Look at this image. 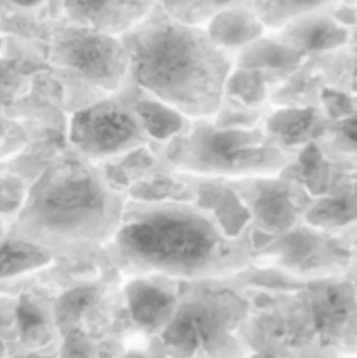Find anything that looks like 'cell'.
Wrapping results in <instances>:
<instances>
[{"label": "cell", "instance_id": "cell-1", "mask_svg": "<svg viewBox=\"0 0 357 358\" xmlns=\"http://www.w3.org/2000/svg\"><path fill=\"white\" fill-rule=\"evenodd\" d=\"M129 69L147 96L188 121L219 113L233 60L201 25L178 20L159 6L132 29Z\"/></svg>", "mask_w": 357, "mask_h": 358}, {"label": "cell", "instance_id": "cell-2", "mask_svg": "<svg viewBox=\"0 0 357 358\" xmlns=\"http://www.w3.org/2000/svg\"><path fill=\"white\" fill-rule=\"evenodd\" d=\"M117 250L145 268L172 275H196L236 258L233 237L205 208L190 202L156 201L119 227Z\"/></svg>", "mask_w": 357, "mask_h": 358}, {"label": "cell", "instance_id": "cell-3", "mask_svg": "<svg viewBox=\"0 0 357 358\" xmlns=\"http://www.w3.org/2000/svg\"><path fill=\"white\" fill-rule=\"evenodd\" d=\"M110 194L89 170L65 163L46 172L33 187L27 218L44 233L78 239L94 237L115 222Z\"/></svg>", "mask_w": 357, "mask_h": 358}, {"label": "cell", "instance_id": "cell-4", "mask_svg": "<svg viewBox=\"0 0 357 358\" xmlns=\"http://www.w3.org/2000/svg\"><path fill=\"white\" fill-rule=\"evenodd\" d=\"M71 142L92 157H112L140 148L148 142L136 113L113 103H103L75 113Z\"/></svg>", "mask_w": 357, "mask_h": 358}, {"label": "cell", "instance_id": "cell-5", "mask_svg": "<svg viewBox=\"0 0 357 358\" xmlns=\"http://www.w3.org/2000/svg\"><path fill=\"white\" fill-rule=\"evenodd\" d=\"M218 309L211 304L198 303L184 309L170 327L168 341L174 347L190 351L205 344L219 327Z\"/></svg>", "mask_w": 357, "mask_h": 358}, {"label": "cell", "instance_id": "cell-6", "mask_svg": "<svg viewBox=\"0 0 357 358\" xmlns=\"http://www.w3.org/2000/svg\"><path fill=\"white\" fill-rule=\"evenodd\" d=\"M253 1L254 0H157V6L178 20L203 27L215 17L234 8L251 6Z\"/></svg>", "mask_w": 357, "mask_h": 358}, {"label": "cell", "instance_id": "cell-7", "mask_svg": "<svg viewBox=\"0 0 357 358\" xmlns=\"http://www.w3.org/2000/svg\"><path fill=\"white\" fill-rule=\"evenodd\" d=\"M48 260L45 252L39 246L23 241L8 242L0 248V277L36 268Z\"/></svg>", "mask_w": 357, "mask_h": 358}, {"label": "cell", "instance_id": "cell-8", "mask_svg": "<svg viewBox=\"0 0 357 358\" xmlns=\"http://www.w3.org/2000/svg\"><path fill=\"white\" fill-rule=\"evenodd\" d=\"M168 298L163 292L151 286H136L130 296L134 317L145 324L155 322L161 311L167 308Z\"/></svg>", "mask_w": 357, "mask_h": 358}, {"label": "cell", "instance_id": "cell-9", "mask_svg": "<svg viewBox=\"0 0 357 358\" xmlns=\"http://www.w3.org/2000/svg\"><path fill=\"white\" fill-rule=\"evenodd\" d=\"M94 299V294L89 289H78L67 294L63 302V310L68 313H78L87 306Z\"/></svg>", "mask_w": 357, "mask_h": 358}, {"label": "cell", "instance_id": "cell-10", "mask_svg": "<svg viewBox=\"0 0 357 358\" xmlns=\"http://www.w3.org/2000/svg\"><path fill=\"white\" fill-rule=\"evenodd\" d=\"M18 319L20 322L21 327L24 330L33 329V328L38 327L42 324V317L40 313H38L37 309L25 302L19 306L18 308Z\"/></svg>", "mask_w": 357, "mask_h": 358}]
</instances>
